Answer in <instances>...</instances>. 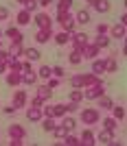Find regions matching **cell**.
Returning a JSON list of instances; mask_svg holds the SVG:
<instances>
[{
  "label": "cell",
  "instance_id": "cell-1",
  "mask_svg": "<svg viewBox=\"0 0 127 146\" xmlns=\"http://www.w3.org/2000/svg\"><path fill=\"white\" fill-rule=\"evenodd\" d=\"M79 118H81L83 124H99V120H101V111H99L97 107H85V109H81Z\"/></svg>",
  "mask_w": 127,
  "mask_h": 146
},
{
  "label": "cell",
  "instance_id": "cell-2",
  "mask_svg": "<svg viewBox=\"0 0 127 146\" xmlns=\"http://www.w3.org/2000/svg\"><path fill=\"white\" fill-rule=\"evenodd\" d=\"M103 94H105L103 81H101V83H94V85H90V87H83V98H85V100H97V98L103 96Z\"/></svg>",
  "mask_w": 127,
  "mask_h": 146
},
{
  "label": "cell",
  "instance_id": "cell-3",
  "mask_svg": "<svg viewBox=\"0 0 127 146\" xmlns=\"http://www.w3.org/2000/svg\"><path fill=\"white\" fill-rule=\"evenodd\" d=\"M31 22H35L37 29H53V18L48 15V11H37L31 18Z\"/></svg>",
  "mask_w": 127,
  "mask_h": 146
},
{
  "label": "cell",
  "instance_id": "cell-4",
  "mask_svg": "<svg viewBox=\"0 0 127 146\" xmlns=\"http://www.w3.org/2000/svg\"><path fill=\"white\" fill-rule=\"evenodd\" d=\"M57 22H59L61 31H68V33H73V31H75V15L70 11L57 13Z\"/></svg>",
  "mask_w": 127,
  "mask_h": 146
},
{
  "label": "cell",
  "instance_id": "cell-5",
  "mask_svg": "<svg viewBox=\"0 0 127 146\" xmlns=\"http://www.w3.org/2000/svg\"><path fill=\"white\" fill-rule=\"evenodd\" d=\"M110 39H116V42H125V35H127V29H125V24H114V26H110Z\"/></svg>",
  "mask_w": 127,
  "mask_h": 146
},
{
  "label": "cell",
  "instance_id": "cell-6",
  "mask_svg": "<svg viewBox=\"0 0 127 146\" xmlns=\"http://www.w3.org/2000/svg\"><path fill=\"white\" fill-rule=\"evenodd\" d=\"M85 2H88L90 9H94V11H99V13H108L110 9H112L110 0H85Z\"/></svg>",
  "mask_w": 127,
  "mask_h": 146
},
{
  "label": "cell",
  "instance_id": "cell-7",
  "mask_svg": "<svg viewBox=\"0 0 127 146\" xmlns=\"http://www.w3.org/2000/svg\"><path fill=\"white\" fill-rule=\"evenodd\" d=\"M2 35L9 37L11 44H22V39H24V35H22V31H20L18 26H9L7 31H2Z\"/></svg>",
  "mask_w": 127,
  "mask_h": 146
},
{
  "label": "cell",
  "instance_id": "cell-8",
  "mask_svg": "<svg viewBox=\"0 0 127 146\" xmlns=\"http://www.w3.org/2000/svg\"><path fill=\"white\" fill-rule=\"evenodd\" d=\"M99 52H101V50L97 48V46H94V44H83V46H81V57H83V59H97L99 57Z\"/></svg>",
  "mask_w": 127,
  "mask_h": 146
},
{
  "label": "cell",
  "instance_id": "cell-9",
  "mask_svg": "<svg viewBox=\"0 0 127 146\" xmlns=\"http://www.w3.org/2000/svg\"><path fill=\"white\" fill-rule=\"evenodd\" d=\"M94 144H97L94 133H92L90 129H83V131H81V135H79V146H94Z\"/></svg>",
  "mask_w": 127,
  "mask_h": 146
},
{
  "label": "cell",
  "instance_id": "cell-10",
  "mask_svg": "<svg viewBox=\"0 0 127 146\" xmlns=\"http://www.w3.org/2000/svg\"><path fill=\"white\" fill-rule=\"evenodd\" d=\"M7 133H9V137H18V140H26V129L22 127V124H9Z\"/></svg>",
  "mask_w": 127,
  "mask_h": 146
},
{
  "label": "cell",
  "instance_id": "cell-11",
  "mask_svg": "<svg viewBox=\"0 0 127 146\" xmlns=\"http://www.w3.org/2000/svg\"><path fill=\"white\" fill-rule=\"evenodd\" d=\"M26 100H29V96H26V92L24 90H18L15 94H13V107H15V111L22 109V107H26Z\"/></svg>",
  "mask_w": 127,
  "mask_h": 146
},
{
  "label": "cell",
  "instance_id": "cell-12",
  "mask_svg": "<svg viewBox=\"0 0 127 146\" xmlns=\"http://www.w3.org/2000/svg\"><path fill=\"white\" fill-rule=\"evenodd\" d=\"M50 39H53V29H37V33H35L37 44H48Z\"/></svg>",
  "mask_w": 127,
  "mask_h": 146
},
{
  "label": "cell",
  "instance_id": "cell-13",
  "mask_svg": "<svg viewBox=\"0 0 127 146\" xmlns=\"http://www.w3.org/2000/svg\"><path fill=\"white\" fill-rule=\"evenodd\" d=\"M94 137H97V142H99V144H112V140H114V133L101 127V131H99V133L94 135Z\"/></svg>",
  "mask_w": 127,
  "mask_h": 146
},
{
  "label": "cell",
  "instance_id": "cell-14",
  "mask_svg": "<svg viewBox=\"0 0 127 146\" xmlns=\"http://www.w3.org/2000/svg\"><path fill=\"white\" fill-rule=\"evenodd\" d=\"M5 81H7V85L9 87H18L20 83H22V72H7V76H5Z\"/></svg>",
  "mask_w": 127,
  "mask_h": 146
},
{
  "label": "cell",
  "instance_id": "cell-15",
  "mask_svg": "<svg viewBox=\"0 0 127 146\" xmlns=\"http://www.w3.org/2000/svg\"><path fill=\"white\" fill-rule=\"evenodd\" d=\"M53 42L57 44V46H66V44L70 42V33H68V31H59V33H53Z\"/></svg>",
  "mask_w": 127,
  "mask_h": 146
},
{
  "label": "cell",
  "instance_id": "cell-16",
  "mask_svg": "<svg viewBox=\"0 0 127 146\" xmlns=\"http://www.w3.org/2000/svg\"><path fill=\"white\" fill-rule=\"evenodd\" d=\"M15 22H18V26L31 24V11H26V9H20L18 15H15Z\"/></svg>",
  "mask_w": 127,
  "mask_h": 146
},
{
  "label": "cell",
  "instance_id": "cell-17",
  "mask_svg": "<svg viewBox=\"0 0 127 146\" xmlns=\"http://www.w3.org/2000/svg\"><path fill=\"white\" fill-rule=\"evenodd\" d=\"M26 120L40 122L42 120V107H29V109H26Z\"/></svg>",
  "mask_w": 127,
  "mask_h": 146
},
{
  "label": "cell",
  "instance_id": "cell-18",
  "mask_svg": "<svg viewBox=\"0 0 127 146\" xmlns=\"http://www.w3.org/2000/svg\"><path fill=\"white\" fill-rule=\"evenodd\" d=\"M101 124H103V129H108V131H112V133H116V131H118V120H116V118H112V116L103 118Z\"/></svg>",
  "mask_w": 127,
  "mask_h": 146
},
{
  "label": "cell",
  "instance_id": "cell-19",
  "mask_svg": "<svg viewBox=\"0 0 127 146\" xmlns=\"http://www.w3.org/2000/svg\"><path fill=\"white\" fill-rule=\"evenodd\" d=\"M81 79H83V87H90V85H94V83H101V76H99V74H94V72L81 74Z\"/></svg>",
  "mask_w": 127,
  "mask_h": 146
},
{
  "label": "cell",
  "instance_id": "cell-20",
  "mask_svg": "<svg viewBox=\"0 0 127 146\" xmlns=\"http://www.w3.org/2000/svg\"><path fill=\"white\" fill-rule=\"evenodd\" d=\"M37 83V72H22V85H35Z\"/></svg>",
  "mask_w": 127,
  "mask_h": 146
},
{
  "label": "cell",
  "instance_id": "cell-21",
  "mask_svg": "<svg viewBox=\"0 0 127 146\" xmlns=\"http://www.w3.org/2000/svg\"><path fill=\"white\" fill-rule=\"evenodd\" d=\"M116 70H118V63H116V55H110L108 59H105V72L114 74Z\"/></svg>",
  "mask_w": 127,
  "mask_h": 146
},
{
  "label": "cell",
  "instance_id": "cell-22",
  "mask_svg": "<svg viewBox=\"0 0 127 146\" xmlns=\"http://www.w3.org/2000/svg\"><path fill=\"white\" fill-rule=\"evenodd\" d=\"M59 120H61L59 124H64V127H66V131H68V133H70V131H73V129L77 127V120H75L73 116H68V113H66V116H61Z\"/></svg>",
  "mask_w": 127,
  "mask_h": 146
},
{
  "label": "cell",
  "instance_id": "cell-23",
  "mask_svg": "<svg viewBox=\"0 0 127 146\" xmlns=\"http://www.w3.org/2000/svg\"><path fill=\"white\" fill-rule=\"evenodd\" d=\"M50 116H53V118H61V116H66V105H61V103L50 105Z\"/></svg>",
  "mask_w": 127,
  "mask_h": 146
},
{
  "label": "cell",
  "instance_id": "cell-24",
  "mask_svg": "<svg viewBox=\"0 0 127 146\" xmlns=\"http://www.w3.org/2000/svg\"><path fill=\"white\" fill-rule=\"evenodd\" d=\"M22 52H24V46H22V44H11V48H9V59H18V57H22Z\"/></svg>",
  "mask_w": 127,
  "mask_h": 146
},
{
  "label": "cell",
  "instance_id": "cell-25",
  "mask_svg": "<svg viewBox=\"0 0 127 146\" xmlns=\"http://www.w3.org/2000/svg\"><path fill=\"white\" fill-rule=\"evenodd\" d=\"M22 55L26 57V61H40V57H42V52L37 48H24V52Z\"/></svg>",
  "mask_w": 127,
  "mask_h": 146
},
{
  "label": "cell",
  "instance_id": "cell-26",
  "mask_svg": "<svg viewBox=\"0 0 127 146\" xmlns=\"http://www.w3.org/2000/svg\"><path fill=\"white\" fill-rule=\"evenodd\" d=\"M92 72L101 76L105 72V59H92Z\"/></svg>",
  "mask_w": 127,
  "mask_h": 146
},
{
  "label": "cell",
  "instance_id": "cell-27",
  "mask_svg": "<svg viewBox=\"0 0 127 146\" xmlns=\"http://www.w3.org/2000/svg\"><path fill=\"white\" fill-rule=\"evenodd\" d=\"M68 61H70L73 66H79V63L83 61V57H81V50H79V48H73V50H70V55H68Z\"/></svg>",
  "mask_w": 127,
  "mask_h": 146
},
{
  "label": "cell",
  "instance_id": "cell-28",
  "mask_svg": "<svg viewBox=\"0 0 127 146\" xmlns=\"http://www.w3.org/2000/svg\"><path fill=\"white\" fill-rule=\"evenodd\" d=\"M88 22H90V11L81 9V11L75 15V24H88Z\"/></svg>",
  "mask_w": 127,
  "mask_h": 146
},
{
  "label": "cell",
  "instance_id": "cell-29",
  "mask_svg": "<svg viewBox=\"0 0 127 146\" xmlns=\"http://www.w3.org/2000/svg\"><path fill=\"white\" fill-rule=\"evenodd\" d=\"M112 118H116V120L121 122V120H125V107H121V105H112Z\"/></svg>",
  "mask_w": 127,
  "mask_h": 146
},
{
  "label": "cell",
  "instance_id": "cell-30",
  "mask_svg": "<svg viewBox=\"0 0 127 146\" xmlns=\"http://www.w3.org/2000/svg\"><path fill=\"white\" fill-rule=\"evenodd\" d=\"M97 100H99V107H101V109H105V111H110V109H112V105H114V100H112L110 96H105V94H103V96H99Z\"/></svg>",
  "mask_w": 127,
  "mask_h": 146
},
{
  "label": "cell",
  "instance_id": "cell-31",
  "mask_svg": "<svg viewBox=\"0 0 127 146\" xmlns=\"http://www.w3.org/2000/svg\"><path fill=\"white\" fill-rule=\"evenodd\" d=\"M50 76H53V68H50V66H42L40 70H37V79H44V81H48Z\"/></svg>",
  "mask_w": 127,
  "mask_h": 146
},
{
  "label": "cell",
  "instance_id": "cell-32",
  "mask_svg": "<svg viewBox=\"0 0 127 146\" xmlns=\"http://www.w3.org/2000/svg\"><path fill=\"white\" fill-rule=\"evenodd\" d=\"M37 96L42 98V100H48V98L53 96V90H50L48 85H40L37 87Z\"/></svg>",
  "mask_w": 127,
  "mask_h": 146
},
{
  "label": "cell",
  "instance_id": "cell-33",
  "mask_svg": "<svg viewBox=\"0 0 127 146\" xmlns=\"http://www.w3.org/2000/svg\"><path fill=\"white\" fill-rule=\"evenodd\" d=\"M110 42H112V39H110L108 35H99L97 39H94V46H97L99 50H103V48H108V46H110Z\"/></svg>",
  "mask_w": 127,
  "mask_h": 146
},
{
  "label": "cell",
  "instance_id": "cell-34",
  "mask_svg": "<svg viewBox=\"0 0 127 146\" xmlns=\"http://www.w3.org/2000/svg\"><path fill=\"white\" fill-rule=\"evenodd\" d=\"M50 133H53L55 137H57V140L61 142L64 137H66V133H68V131H66V127H64V124H55V129L50 131Z\"/></svg>",
  "mask_w": 127,
  "mask_h": 146
},
{
  "label": "cell",
  "instance_id": "cell-35",
  "mask_svg": "<svg viewBox=\"0 0 127 146\" xmlns=\"http://www.w3.org/2000/svg\"><path fill=\"white\" fill-rule=\"evenodd\" d=\"M70 7H73V0H57V13L70 11Z\"/></svg>",
  "mask_w": 127,
  "mask_h": 146
},
{
  "label": "cell",
  "instance_id": "cell-36",
  "mask_svg": "<svg viewBox=\"0 0 127 146\" xmlns=\"http://www.w3.org/2000/svg\"><path fill=\"white\" fill-rule=\"evenodd\" d=\"M42 129L46 131V133H50L55 129V118H48V116H44V120H42Z\"/></svg>",
  "mask_w": 127,
  "mask_h": 146
},
{
  "label": "cell",
  "instance_id": "cell-37",
  "mask_svg": "<svg viewBox=\"0 0 127 146\" xmlns=\"http://www.w3.org/2000/svg\"><path fill=\"white\" fill-rule=\"evenodd\" d=\"M7 66H9L11 72H22V61H20V59H9V61H7Z\"/></svg>",
  "mask_w": 127,
  "mask_h": 146
},
{
  "label": "cell",
  "instance_id": "cell-38",
  "mask_svg": "<svg viewBox=\"0 0 127 146\" xmlns=\"http://www.w3.org/2000/svg\"><path fill=\"white\" fill-rule=\"evenodd\" d=\"M70 100H73V103H81V100H83V90L73 87V92H70Z\"/></svg>",
  "mask_w": 127,
  "mask_h": 146
},
{
  "label": "cell",
  "instance_id": "cell-39",
  "mask_svg": "<svg viewBox=\"0 0 127 146\" xmlns=\"http://www.w3.org/2000/svg\"><path fill=\"white\" fill-rule=\"evenodd\" d=\"M61 144H66V146H79V137H75V135L66 133V137L61 140Z\"/></svg>",
  "mask_w": 127,
  "mask_h": 146
},
{
  "label": "cell",
  "instance_id": "cell-40",
  "mask_svg": "<svg viewBox=\"0 0 127 146\" xmlns=\"http://www.w3.org/2000/svg\"><path fill=\"white\" fill-rule=\"evenodd\" d=\"M70 87H79V90H83V79H81V74L70 76Z\"/></svg>",
  "mask_w": 127,
  "mask_h": 146
},
{
  "label": "cell",
  "instance_id": "cell-41",
  "mask_svg": "<svg viewBox=\"0 0 127 146\" xmlns=\"http://www.w3.org/2000/svg\"><path fill=\"white\" fill-rule=\"evenodd\" d=\"M53 76H57V79H64V76H66V70H64V66H53Z\"/></svg>",
  "mask_w": 127,
  "mask_h": 146
},
{
  "label": "cell",
  "instance_id": "cell-42",
  "mask_svg": "<svg viewBox=\"0 0 127 146\" xmlns=\"http://www.w3.org/2000/svg\"><path fill=\"white\" fill-rule=\"evenodd\" d=\"M37 7H40V5H37V0H26L24 9H26V11H31V13H33V11H37Z\"/></svg>",
  "mask_w": 127,
  "mask_h": 146
},
{
  "label": "cell",
  "instance_id": "cell-43",
  "mask_svg": "<svg viewBox=\"0 0 127 146\" xmlns=\"http://www.w3.org/2000/svg\"><path fill=\"white\" fill-rule=\"evenodd\" d=\"M79 109V103H73V100H68L66 103V113H73V111Z\"/></svg>",
  "mask_w": 127,
  "mask_h": 146
},
{
  "label": "cell",
  "instance_id": "cell-44",
  "mask_svg": "<svg viewBox=\"0 0 127 146\" xmlns=\"http://www.w3.org/2000/svg\"><path fill=\"white\" fill-rule=\"evenodd\" d=\"M5 20H9V9H7V7H0V22H5Z\"/></svg>",
  "mask_w": 127,
  "mask_h": 146
},
{
  "label": "cell",
  "instance_id": "cell-45",
  "mask_svg": "<svg viewBox=\"0 0 127 146\" xmlns=\"http://www.w3.org/2000/svg\"><path fill=\"white\" fill-rule=\"evenodd\" d=\"M46 85H48L50 90H55V87L59 85V79H57V76H50V79H48V83H46Z\"/></svg>",
  "mask_w": 127,
  "mask_h": 146
},
{
  "label": "cell",
  "instance_id": "cell-46",
  "mask_svg": "<svg viewBox=\"0 0 127 146\" xmlns=\"http://www.w3.org/2000/svg\"><path fill=\"white\" fill-rule=\"evenodd\" d=\"M44 103H46V100H42V98H40V96H35V98H33V100H31V107H42Z\"/></svg>",
  "mask_w": 127,
  "mask_h": 146
},
{
  "label": "cell",
  "instance_id": "cell-47",
  "mask_svg": "<svg viewBox=\"0 0 127 146\" xmlns=\"http://www.w3.org/2000/svg\"><path fill=\"white\" fill-rule=\"evenodd\" d=\"M0 61H2V63H7V61H9V50L0 48Z\"/></svg>",
  "mask_w": 127,
  "mask_h": 146
},
{
  "label": "cell",
  "instance_id": "cell-48",
  "mask_svg": "<svg viewBox=\"0 0 127 146\" xmlns=\"http://www.w3.org/2000/svg\"><path fill=\"white\" fill-rule=\"evenodd\" d=\"M108 31H110V26H108V24H99V26H97V33H99V35H105Z\"/></svg>",
  "mask_w": 127,
  "mask_h": 146
},
{
  "label": "cell",
  "instance_id": "cell-49",
  "mask_svg": "<svg viewBox=\"0 0 127 146\" xmlns=\"http://www.w3.org/2000/svg\"><path fill=\"white\" fill-rule=\"evenodd\" d=\"M53 2H55V0H37V5L42 7V9H48V7L53 5Z\"/></svg>",
  "mask_w": 127,
  "mask_h": 146
},
{
  "label": "cell",
  "instance_id": "cell-50",
  "mask_svg": "<svg viewBox=\"0 0 127 146\" xmlns=\"http://www.w3.org/2000/svg\"><path fill=\"white\" fill-rule=\"evenodd\" d=\"M9 140H11L9 146H22V144H24V140H18V137H9Z\"/></svg>",
  "mask_w": 127,
  "mask_h": 146
},
{
  "label": "cell",
  "instance_id": "cell-51",
  "mask_svg": "<svg viewBox=\"0 0 127 146\" xmlns=\"http://www.w3.org/2000/svg\"><path fill=\"white\" fill-rule=\"evenodd\" d=\"M2 111H5V113H9V116H11V113H15V107H13V105H7V107H2Z\"/></svg>",
  "mask_w": 127,
  "mask_h": 146
},
{
  "label": "cell",
  "instance_id": "cell-52",
  "mask_svg": "<svg viewBox=\"0 0 127 146\" xmlns=\"http://www.w3.org/2000/svg\"><path fill=\"white\" fill-rule=\"evenodd\" d=\"M7 70H9V66H7V63H2V61H0V74H7Z\"/></svg>",
  "mask_w": 127,
  "mask_h": 146
},
{
  "label": "cell",
  "instance_id": "cell-53",
  "mask_svg": "<svg viewBox=\"0 0 127 146\" xmlns=\"http://www.w3.org/2000/svg\"><path fill=\"white\" fill-rule=\"evenodd\" d=\"M15 2H20V5H22V7H24V5H26V0H15Z\"/></svg>",
  "mask_w": 127,
  "mask_h": 146
},
{
  "label": "cell",
  "instance_id": "cell-54",
  "mask_svg": "<svg viewBox=\"0 0 127 146\" xmlns=\"http://www.w3.org/2000/svg\"><path fill=\"white\" fill-rule=\"evenodd\" d=\"M0 46H2V29H0Z\"/></svg>",
  "mask_w": 127,
  "mask_h": 146
}]
</instances>
